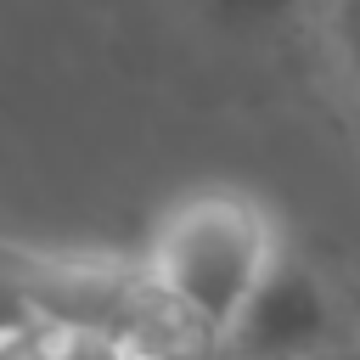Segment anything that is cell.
<instances>
[{"label":"cell","mask_w":360,"mask_h":360,"mask_svg":"<svg viewBox=\"0 0 360 360\" xmlns=\"http://www.w3.org/2000/svg\"><path fill=\"white\" fill-rule=\"evenodd\" d=\"M276 253H281L276 219L248 191L214 186L180 197L158 219L141 253V276L163 304V315L214 360L225 332L248 309L253 287L276 264Z\"/></svg>","instance_id":"1"},{"label":"cell","mask_w":360,"mask_h":360,"mask_svg":"<svg viewBox=\"0 0 360 360\" xmlns=\"http://www.w3.org/2000/svg\"><path fill=\"white\" fill-rule=\"evenodd\" d=\"M349 343H360V332L349 321L338 281L315 259L281 242L276 264L253 287L248 309L236 315L214 360H309V354H332Z\"/></svg>","instance_id":"2"},{"label":"cell","mask_w":360,"mask_h":360,"mask_svg":"<svg viewBox=\"0 0 360 360\" xmlns=\"http://www.w3.org/2000/svg\"><path fill=\"white\" fill-rule=\"evenodd\" d=\"M326 39H332V62L360 124V0H326Z\"/></svg>","instance_id":"3"},{"label":"cell","mask_w":360,"mask_h":360,"mask_svg":"<svg viewBox=\"0 0 360 360\" xmlns=\"http://www.w3.org/2000/svg\"><path fill=\"white\" fill-rule=\"evenodd\" d=\"M191 11L231 34H264V28H281L292 11H304V0H191Z\"/></svg>","instance_id":"4"}]
</instances>
